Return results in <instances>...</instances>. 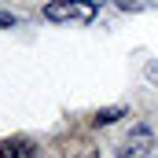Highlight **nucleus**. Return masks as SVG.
Here are the masks:
<instances>
[{
    "label": "nucleus",
    "instance_id": "7",
    "mask_svg": "<svg viewBox=\"0 0 158 158\" xmlns=\"http://www.w3.org/2000/svg\"><path fill=\"white\" fill-rule=\"evenodd\" d=\"M147 77H155V81H158V63H151V66H147Z\"/></svg>",
    "mask_w": 158,
    "mask_h": 158
},
{
    "label": "nucleus",
    "instance_id": "4",
    "mask_svg": "<svg viewBox=\"0 0 158 158\" xmlns=\"http://www.w3.org/2000/svg\"><path fill=\"white\" fill-rule=\"evenodd\" d=\"M118 118H125V107H107V110L96 114V125H114Z\"/></svg>",
    "mask_w": 158,
    "mask_h": 158
},
{
    "label": "nucleus",
    "instance_id": "1",
    "mask_svg": "<svg viewBox=\"0 0 158 158\" xmlns=\"http://www.w3.org/2000/svg\"><path fill=\"white\" fill-rule=\"evenodd\" d=\"M44 19L48 22H92L96 19V0H48Z\"/></svg>",
    "mask_w": 158,
    "mask_h": 158
},
{
    "label": "nucleus",
    "instance_id": "2",
    "mask_svg": "<svg viewBox=\"0 0 158 158\" xmlns=\"http://www.w3.org/2000/svg\"><path fill=\"white\" fill-rule=\"evenodd\" d=\"M151 151H155V132H151L147 125H136V129H129V136L121 140L118 158H147Z\"/></svg>",
    "mask_w": 158,
    "mask_h": 158
},
{
    "label": "nucleus",
    "instance_id": "3",
    "mask_svg": "<svg viewBox=\"0 0 158 158\" xmlns=\"http://www.w3.org/2000/svg\"><path fill=\"white\" fill-rule=\"evenodd\" d=\"M0 158H40V151L30 140H7L0 143Z\"/></svg>",
    "mask_w": 158,
    "mask_h": 158
},
{
    "label": "nucleus",
    "instance_id": "6",
    "mask_svg": "<svg viewBox=\"0 0 158 158\" xmlns=\"http://www.w3.org/2000/svg\"><path fill=\"white\" fill-rule=\"evenodd\" d=\"M114 4H118V7H125V11H129V7H136V0H114Z\"/></svg>",
    "mask_w": 158,
    "mask_h": 158
},
{
    "label": "nucleus",
    "instance_id": "5",
    "mask_svg": "<svg viewBox=\"0 0 158 158\" xmlns=\"http://www.w3.org/2000/svg\"><path fill=\"white\" fill-rule=\"evenodd\" d=\"M0 26H15V15H7V11H0Z\"/></svg>",
    "mask_w": 158,
    "mask_h": 158
}]
</instances>
